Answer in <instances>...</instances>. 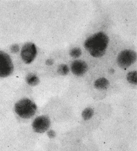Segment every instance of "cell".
Segmentation results:
<instances>
[{"instance_id":"4","label":"cell","mask_w":137,"mask_h":151,"mask_svg":"<svg viewBox=\"0 0 137 151\" xmlns=\"http://www.w3.org/2000/svg\"><path fill=\"white\" fill-rule=\"evenodd\" d=\"M14 69L10 57L3 51H0V77H7L12 74Z\"/></svg>"},{"instance_id":"8","label":"cell","mask_w":137,"mask_h":151,"mask_svg":"<svg viewBox=\"0 0 137 151\" xmlns=\"http://www.w3.org/2000/svg\"><path fill=\"white\" fill-rule=\"evenodd\" d=\"M110 85L108 80L105 78L98 79L94 82V86L96 88L100 90H105Z\"/></svg>"},{"instance_id":"17","label":"cell","mask_w":137,"mask_h":151,"mask_svg":"<svg viewBox=\"0 0 137 151\" xmlns=\"http://www.w3.org/2000/svg\"><path fill=\"white\" fill-rule=\"evenodd\" d=\"M114 72L115 70L113 69H111L110 70V72L111 73V74H113V73H114Z\"/></svg>"},{"instance_id":"6","label":"cell","mask_w":137,"mask_h":151,"mask_svg":"<svg viewBox=\"0 0 137 151\" xmlns=\"http://www.w3.org/2000/svg\"><path fill=\"white\" fill-rule=\"evenodd\" d=\"M50 121L49 118L45 115L37 117L33 122V130L38 133H43L49 128Z\"/></svg>"},{"instance_id":"2","label":"cell","mask_w":137,"mask_h":151,"mask_svg":"<svg viewBox=\"0 0 137 151\" xmlns=\"http://www.w3.org/2000/svg\"><path fill=\"white\" fill-rule=\"evenodd\" d=\"M14 110L20 117L30 119L34 116L37 110L35 103L28 99H23L18 101L14 106Z\"/></svg>"},{"instance_id":"5","label":"cell","mask_w":137,"mask_h":151,"mask_svg":"<svg viewBox=\"0 0 137 151\" xmlns=\"http://www.w3.org/2000/svg\"><path fill=\"white\" fill-rule=\"evenodd\" d=\"M37 49L33 43H27L23 45L21 51V55L23 62L26 64H30L35 58Z\"/></svg>"},{"instance_id":"16","label":"cell","mask_w":137,"mask_h":151,"mask_svg":"<svg viewBox=\"0 0 137 151\" xmlns=\"http://www.w3.org/2000/svg\"><path fill=\"white\" fill-rule=\"evenodd\" d=\"M53 61L52 59H48L46 61V64L47 65H52L53 64Z\"/></svg>"},{"instance_id":"12","label":"cell","mask_w":137,"mask_h":151,"mask_svg":"<svg viewBox=\"0 0 137 151\" xmlns=\"http://www.w3.org/2000/svg\"><path fill=\"white\" fill-rule=\"evenodd\" d=\"M57 71L60 75L65 76L67 75L69 73V69L66 64H61L58 67Z\"/></svg>"},{"instance_id":"13","label":"cell","mask_w":137,"mask_h":151,"mask_svg":"<svg viewBox=\"0 0 137 151\" xmlns=\"http://www.w3.org/2000/svg\"><path fill=\"white\" fill-rule=\"evenodd\" d=\"M82 54V51L79 47H74L71 50L70 52V55L72 58H77L79 57Z\"/></svg>"},{"instance_id":"11","label":"cell","mask_w":137,"mask_h":151,"mask_svg":"<svg viewBox=\"0 0 137 151\" xmlns=\"http://www.w3.org/2000/svg\"><path fill=\"white\" fill-rule=\"evenodd\" d=\"M94 114V111L91 108H87L82 112V116L85 120H88L92 118Z\"/></svg>"},{"instance_id":"10","label":"cell","mask_w":137,"mask_h":151,"mask_svg":"<svg viewBox=\"0 0 137 151\" xmlns=\"http://www.w3.org/2000/svg\"><path fill=\"white\" fill-rule=\"evenodd\" d=\"M137 74L136 71L130 72L128 73L127 75V79L128 81L131 84H136L137 83Z\"/></svg>"},{"instance_id":"3","label":"cell","mask_w":137,"mask_h":151,"mask_svg":"<svg viewBox=\"0 0 137 151\" xmlns=\"http://www.w3.org/2000/svg\"><path fill=\"white\" fill-rule=\"evenodd\" d=\"M137 54L134 51L126 50L121 52L117 58V63L121 68L126 69L136 61Z\"/></svg>"},{"instance_id":"7","label":"cell","mask_w":137,"mask_h":151,"mask_svg":"<svg viewBox=\"0 0 137 151\" xmlns=\"http://www.w3.org/2000/svg\"><path fill=\"white\" fill-rule=\"evenodd\" d=\"M88 70L87 63L82 60H76L72 63L71 70L77 76H81L86 73Z\"/></svg>"},{"instance_id":"15","label":"cell","mask_w":137,"mask_h":151,"mask_svg":"<svg viewBox=\"0 0 137 151\" xmlns=\"http://www.w3.org/2000/svg\"><path fill=\"white\" fill-rule=\"evenodd\" d=\"M48 135L50 138H53L56 136V133L55 132H54L52 130H50L48 132Z\"/></svg>"},{"instance_id":"9","label":"cell","mask_w":137,"mask_h":151,"mask_svg":"<svg viewBox=\"0 0 137 151\" xmlns=\"http://www.w3.org/2000/svg\"><path fill=\"white\" fill-rule=\"evenodd\" d=\"M26 81L27 84L32 86H36L40 82V80L37 75L32 73L28 74Z\"/></svg>"},{"instance_id":"14","label":"cell","mask_w":137,"mask_h":151,"mask_svg":"<svg viewBox=\"0 0 137 151\" xmlns=\"http://www.w3.org/2000/svg\"><path fill=\"white\" fill-rule=\"evenodd\" d=\"M11 50L12 52L17 53L19 51V47L18 45L15 44V45H13L11 47Z\"/></svg>"},{"instance_id":"1","label":"cell","mask_w":137,"mask_h":151,"mask_svg":"<svg viewBox=\"0 0 137 151\" xmlns=\"http://www.w3.org/2000/svg\"><path fill=\"white\" fill-rule=\"evenodd\" d=\"M109 40L106 34L102 32H98L87 39L84 42V47L92 56L101 57L105 53Z\"/></svg>"}]
</instances>
